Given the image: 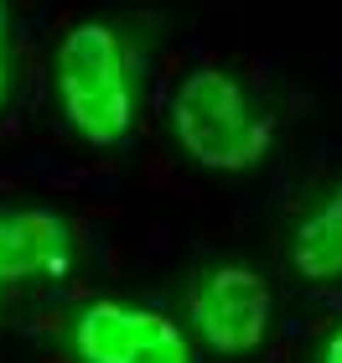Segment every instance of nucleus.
<instances>
[{
    "mask_svg": "<svg viewBox=\"0 0 342 363\" xmlns=\"http://www.w3.org/2000/svg\"><path fill=\"white\" fill-rule=\"evenodd\" d=\"M321 363H342V322L327 333V342H321Z\"/></svg>",
    "mask_w": 342,
    "mask_h": 363,
    "instance_id": "8",
    "label": "nucleus"
},
{
    "mask_svg": "<svg viewBox=\"0 0 342 363\" xmlns=\"http://www.w3.org/2000/svg\"><path fill=\"white\" fill-rule=\"evenodd\" d=\"M73 255V228L52 208H0V286L57 275Z\"/></svg>",
    "mask_w": 342,
    "mask_h": 363,
    "instance_id": "5",
    "label": "nucleus"
},
{
    "mask_svg": "<svg viewBox=\"0 0 342 363\" xmlns=\"http://www.w3.org/2000/svg\"><path fill=\"white\" fill-rule=\"evenodd\" d=\"M68 342L78 363H198L192 333L171 311L145 301H84L68 322Z\"/></svg>",
    "mask_w": 342,
    "mask_h": 363,
    "instance_id": "3",
    "label": "nucleus"
},
{
    "mask_svg": "<svg viewBox=\"0 0 342 363\" xmlns=\"http://www.w3.org/2000/svg\"><path fill=\"white\" fill-rule=\"evenodd\" d=\"M285 259L296 280H337L342 275V182L290 228L285 239Z\"/></svg>",
    "mask_w": 342,
    "mask_h": 363,
    "instance_id": "6",
    "label": "nucleus"
},
{
    "mask_svg": "<svg viewBox=\"0 0 342 363\" xmlns=\"http://www.w3.org/2000/svg\"><path fill=\"white\" fill-rule=\"evenodd\" d=\"M275 317V286L254 265H207L187 291V322L192 337L218 358H244L270 337Z\"/></svg>",
    "mask_w": 342,
    "mask_h": 363,
    "instance_id": "4",
    "label": "nucleus"
},
{
    "mask_svg": "<svg viewBox=\"0 0 342 363\" xmlns=\"http://www.w3.org/2000/svg\"><path fill=\"white\" fill-rule=\"evenodd\" d=\"M11 99V0H0V109Z\"/></svg>",
    "mask_w": 342,
    "mask_h": 363,
    "instance_id": "7",
    "label": "nucleus"
},
{
    "mask_svg": "<svg viewBox=\"0 0 342 363\" xmlns=\"http://www.w3.org/2000/svg\"><path fill=\"white\" fill-rule=\"evenodd\" d=\"M171 130L203 172H249L270 156L275 114L249 99V84L223 62H198L171 99Z\"/></svg>",
    "mask_w": 342,
    "mask_h": 363,
    "instance_id": "2",
    "label": "nucleus"
},
{
    "mask_svg": "<svg viewBox=\"0 0 342 363\" xmlns=\"http://www.w3.org/2000/svg\"><path fill=\"white\" fill-rule=\"evenodd\" d=\"M57 104L78 140L120 151L135 140L140 125V84H135V52L125 31L99 16H84L57 42Z\"/></svg>",
    "mask_w": 342,
    "mask_h": 363,
    "instance_id": "1",
    "label": "nucleus"
}]
</instances>
